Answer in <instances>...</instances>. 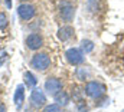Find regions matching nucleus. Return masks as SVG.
<instances>
[{
    "mask_svg": "<svg viewBox=\"0 0 124 112\" xmlns=\"http://www.w3.org/2000/svg\"><path fill=\"white\" fill-rule=\"evenodd\" d=\"M4 4L7 9H12V0H4Z\"/></svg>",
    "mask_w": 124,
    "mask_h": 112,
    "instance_id": "nucleus-17",
    "label": "nucleus"
},
{
    "mask_svg": "<svg viewBox=\"0 0 124 112\" xmlns=\"http://www.w3.org/2000/svg\"><path fill=\"white\" fill-rule=\"evenodd\" d=\"M31 104L32 106L35 108H42L45 106L46 104V95L43 91L38 89V88H33V91L31 92Z\"/></svg>",
    "mask_w": 124,
    "mask_h": 112,
    "instance_id": "nucleus-6",
    "label": "nucleus"
},
{
    "mask_svg": "<svg viewBox=\"0 0 124 112\" xmlns=\"http://www.w3.org/2000/svg\"><path fill=\"white\" fill-rule=\"evenodd\" d=\"M59 17L62 19V22L71 23L75 17V7L71 4H62L59 9Z\"/></svg>",
    "mask_w": 124,
    "mask_h": 112,
    "instance_id": "nucleus-8",
    "label": "nucleus"
},
{
    "mask_svg": "<svg viewBox=\"0 0 124 112\" xmlns=\"http://www.w3.org/2000/svg\"><path fill=\"white\" fill-rule=\"evenodd\" d=\"M75 75L79 81H87L91 76V70H90V68H77Z\"/></svg>",
    "mask_w": 124,
    "mask_h": 112,
    "instance_id": "nucleus-13",
    "label": "nucleus"
},
{
    "mask_svg": "<svg viewBox=\"0 0 124 112\" xmlns=\"http://www.w3.org/2000/svg\"><path fill=\"white\" fill-rule=\"evenodd\" d=\"M20 1H23V3H28V0H20Z\"/></svg>",
    "mask_w": 124,
    "mask_h": 112,
    "instance_id": "nucleus-19",
    "label": "nucleus"
},
{
    "mask_svg": "<svg viewBox=\"0 0 124 112\" xmlns=\"http://www.w3.org/2000/svg\"><path fill=\"white\" fill-rule=\"evenodd\" d=\"M31 66L35 70H39V72H45L49 66H51V56L45 52H39V53H35L32 56L31 60Z\"/></svg>",
    "mask_w": 124,
    "mask_h": 112,
    "instance_id": "nucleus-1",
    "label": "nucleus"
},
{
    "mask_svg": "<svg viewBox=\"0 0 124 112\" xmlns=\"http://www.w3.org/2000/svg\"><path fill=\"white\" fill-rule=\"evenodd\" d=\"M84 53H90L94 50V42L93 40H88V39H84L81 42V48H79Z\"/></svg>",
    "mask_w": 124,
    "mask_h": 112,
    "instance_id": "nucleus-14",
    "label": "nucleus"
},
{
    "mask_svg": "<svg viewBox=\"0 0 124 112\" xmlns=\"http://www.w3.org/2000/svg\"><path fill=\"white\" fill-rule=\"evenodd\" d=\"M62 86L63 85H62L61 79H58V78H48L46 82H45V91H46L48 95L55 96L58 92L62 91Z\"/></svg>",
    "mask_w": 124,
    "mask_h": 112,
    "instance_id": "nucleus-5",
    "label": "nucleus"
},
{
    "mask_svg": "<svg viewBox=\"0 0 124 112\" xmlns=\"http://www.w3.org/2000/svg\"><path fill=\"white\" fill-rule=\"evenodd\" d=\"M84 93L93 99H100L101 96L105 95V86L97 81H90L84 88Z\"/></svg>",
    "mask_w": 124,
    "mask_h": 112,
    "instance_id": "nucleus-2",
    "label": "nucleus"
},
{
    "mask_svg": "<svg viewBox=\"0 0 124 112\" xmlns=\"http://www.w3.org/2000/svg\"><path fill=\"white\" fill-rule=\"evenodd\" d=\"M54 98H55V104H58L59 106H66V105L69 104V95H68L65 91L58 92Z\"/></svg>",
    "mask_w": 124,
    "mask_h": 112,
    "instance_id": "nucleus-11",
    "label": "nucleus"
},
{
    "mask_svg": "<svg viewBox=\"0 0 124 112\" xmlns=\"http://www.w3.org/2000/svg\"><path fill=\"white\" fill-rule=\"evenodd\" d=\"M58 39L61 40V42H68L69 39H72L74 37V35H75V30L72 26H69V25H65V26H62V28L58 29Z\"/></svg>",
    "mask_w": 124,
    "mask_h": 112,
    "instance_id": "nucleus-9",
    "label": "nucleus"
},
{
    "mask_svg": "<svg viewBox=\"0 0 124 112\" xmlns=\"http://www.w3.org/2000/svg\"><path fill=\"white\" fill-rule=\"evenodd\" d=\"M121 112H124V109H123V111H121Z\"/></svg>",
    "mask_w": 124,
    "mask_h": 112,
    "instance_id": "nucleus-20",
    "label": "nucleus"
},
{
    "mask_svg": "<svg viewBox=\"0 0 124 112\" xmlns=\"http://www.w3.org/2000/svg\"><path fill=\"white\" fill-rule=\"evenodd\" d=\"M13 101H15V105L17 109H22L23 106V102H25V86L23 85H19L15 91V95H13Z\"/></svg>",
    "mask_w": 124,
    "mask_h": 112,
    "instance_id": "nucleus-10",
    "label": "nucleus"
},
{
    "mask_svg": "<svg viewBox=\"0 0 124 112\" xmlns=\"http://www.w3.org/2000/svg\"><path fill=\"white\" fill-rule=\"evenodd\" d=\"M25 43H26V48H28V49H31V50H38V49H40V48L43 46V37H42L39 33H31V35H28Z\"/></svg>",
    "mask_w": 124,
    "mask_h": 112,
    "instance_id": "nucleus-7",
    "label": "nucleus"
},
{
    "mask_svg": "<svg viewBox=\"0 0 124 112\" xmlns=\"http://www.w3.org/2000/svg\"><path fill=\"white\" fill-rule=\"evenodd\" d=\"M23 79H25V85L28 88H35L38 85V79H36V76L32 72H25L23 73Z\"/></svg>",
    "mask_w": 124,
    "mask_h": 112,
    "instance_id": "nucleus-12",
    "label": "nucleus"
},
{
    "mask_svg": "<svg viewBox=\"0 0 124 112\" xmlns=\"http://www.w3.org/2000/svg\"><path fill=\"white\" fill-rule=\"evenodd\" d=\"M65 59L74 65V66H78V65H82L85 57H84V52L79 49V48H69L66 52H65Z\"/></svg>",
    "mask_w": 124,
    "mask_h": 112,
    "instance_id": "nucleus-3",
    "label": "nucleus"
},
{
    "mask_svg": "<svg viewBox=\"0 0 124 112\" xmlns=\"http://www.w3.org/2000/svg\"><path fill=\"white\" fill-rule=\"evenodd\" d=\"M16 10H17V16L25 22L32 20L35 17V14H36V7L31 3H22Z\"/></svg>",
    "mask_w": 124,
    "mask_h": 112,
    "instance_id": "nucleus-4",
    "label": "nucleus"
},
{
    "mask_svg": "<svg viewBox=\"0 0 124 112\" xmlns=\"http://www.w3.org/2000/svg\"><path fill=\"white\" fill-rule=\"evenodd\" d=\"M0 112H6V105L0 102Z\"/></svg>",
    "mask_w": 124,
    "mask_h": 112,
    "instance_id": "nucleus-18",
    "label": "nucleus"
},
{
    "mask_svg": "<svg viewBox=\"0 0 124 112\" xmlns=\"http://www.w3.org/2000/svg\"><path fill=\"white\" fill-rule=\"evenodd\" d=\"M43 112H62V106H59L58 104H51L43 108Z\"/></svg>",
    "mask_w": 124,
    "mask_h": 112,
    "instance_id": "nucleus-15",
    "label": "nucleus"
},
{
    "mask_svg": "<svg viewBox=\"0 0 124 112\" xmlns=\"http://www.w3.org/2000/svg\"><path fill=\"white\" fill-rule=\"evenodd\" d=\"M7 23H9L7 16H6L3 12H0V30H3V29L7 28Z\"/></svg>",
    "mask_w": 124,
    "mask_h": 112,
    "instance_id": "nucleus-16",
    "label": "nucleus"
}]
</instances>
